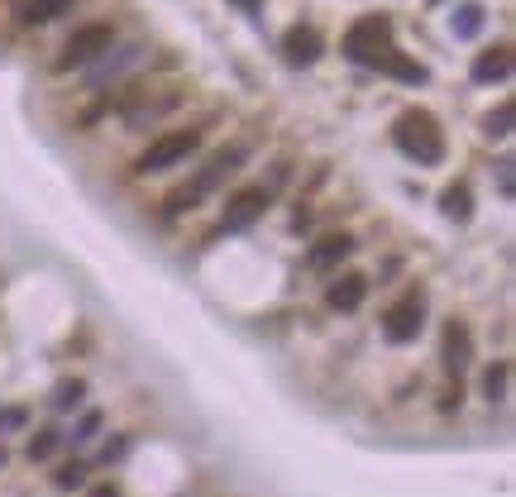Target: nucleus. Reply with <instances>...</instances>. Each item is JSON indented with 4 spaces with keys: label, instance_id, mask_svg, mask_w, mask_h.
I'll list each match as a JSON object with an SVG mask.
<instances>
[{
    "label": "nucleus",
    "instance_id": "4be33fe9",
    "mask_svg": "<svg viewBox=\"0 0 516 497\" xmlns=\"http://www.w3.org/2000/svg\"><path fill=\"white\" fill-rule=\"evenodd\" d=\"M48 483H53V493H82L86 488V459H63V464L48 474Z\"/></svg>",
    "mask_w": 516,
    "mask_h": 497
},
{
    "label": "nucleus",
    "instance_id": "0eeeda50",
    "mask_svg": "<svg viewBox=\"0 0 516 497\" xmlns=\"http://www.w3.org/2000/svg\"><path fill=\"white\" fill-rule=\"evenodd\" d=\"M268 206H273V192L263 187V182H244L235 192L225 196V211L215 220V235H239V230H249L258 220L268 216Z\"/></svg>",
    "mask_w": 516,
    "mask_h": 497
},
{
    "label": "nucleus",
    "instance_id": "f3484780",
    "mask_svg": "<svg viewBox=\"0 0 516 497\" xmlns=\"http://www.w3.org/2000/svg\"><path fill=\"white\" fill-rule=\"evenodd\" d=\"M507 388H512V359L483 364V373H478V397L497 407V402H507Z\"/></svg>",
    "mask_w": 516,
    "mask_h": 497
},
{
    "label": "nucleus",
    "instance_id": "aec40b11",
    "mask_svg": "<svg viewBox=\"0 0 516 497\" xmlns=\"http://www.w3.org/2000/svg\"><path fill=\"white\" fill-rule=\"evenodd\" d=\"M512 120H516V106L512 101H497V106L478 120V134H483L488 144H507V139H512Z\"/></svg>",
    "mask_w": 516,
    "mask_h": 497
},
{
    "label": "nucleus",
    "instance_id": "9d476101",
    "mask_svg": "<svg viewBox=\"0 0 516 497\" xmlns=\"http://www.w3.org/2000/svg\"><path fill=\"white\" fill-rule=\"evenodd\" d=\"M473 354H478V345H473L469 321L450 316V321L440 325V364H445V373H469Z\"/></svg>",
    "mask_w": 516,
    "mask_h": 497
},
{
    "label": "nucleus",
    "instance_id": "7c9ffc66",
    "mask_svg": "<svg viewBox=\"0 0 516 497\" xmlns=\"http://www.w3.org/2000/svg\"><path fill=\"white\" fill-rule=\"evenodd\" d=\"M426 5H445V0H426Z\"/></svg>",
    "mask_w": 516,
    "mask_h": 497
},
{
    "label": "nucleus",
    "instance_id": "5701e85b",
    "mask_svg": "<svg viewBox=\"0 0 516 497\" xmlns=\"http://www.w3.org/2000/svg\"><path fill=\"white\" fill-rule=\"evenodd\" d=\"M483 20H488V10H483L478 0H469V5H459L450 15V34L454 39H473V34L483 29Z\"/></svg>",
    "mask_w": 516,
    "mask_h": 497
},
{
    "label": "nucleus",
    "instance_id": "a211bd4d",
    "mask_svg": "<svg viewBox=\"0 0 516 497\" xmlns=\"http://www.w3.org/2000/svg\"><path fill=\"white\" fill-rule=\"evenodd\" d=\"M82 407H86V378H77V373L58 378V383H53V392H48V411L72 416V411H82Z\"/></svg>",
    "mask_w": 516,
    "mask_h": 497
},
{
    "label": "nucleus",
    "instance_id": "f257e3e1",
    "mask_svg": "<svg viewBox=\"0 0 516 497\" xmlns=\"http://www.w3.org/2000/svg\"><path fill=\"white\" fill-rule=\"evenodd\" d=\"M249 153H254V144H249V139H235V144L215 149L211 158H206V163H201V168L182 182V187H172V192L163 196V206H158V211H163V220L192 216L206 196H215L225 182H230V177L239 173V168H244V163H249Z\"/></svg>",
    "mask_w": 516,
    "mask_h": 497
},
{
    "label": "nucleus",
    "instance_id": "f8f14e48",
    "mask_svg": "<svg viewBox=\"0 0 516 497\" xmlns=\"http://www.w3.org/2000/svg\"><path fill=\"white\" fill-rule=\"evenodd\" d=\"M373 72H383V77H392L397 87H426V82H430V67L421 63V58H411V53H402L397 44L383 48V53L373 58Z\"/></svg>",
    "mask_w": 516,
    "mask_h": 497
},
{
    "label": "nucleus",
    "instance_id": "412c9836",
    "mask_svg": "<svg viewBox=\"0 0 516 497\" xmlns=\"http://www.w3.org/2000/svg\"><path fill=\"white\" fill-rule=\"evenodd\" d=\"M58 450H63V431H58V426H39V431L24 440V459H29V464H48Z\"/></svg>",
    "mask_w": 516,
    "mask_h": 497
},
{
    "label": "nucleus",
    "instance_id": "cd10ccee",
    "mask_svg": "<svg viewBox=\"0 0 516 497\" xmlns=\"http://www.w3.org/2000/svg\"><path fill=\"white\" fill-rule=\"evenodd\" d=\"M86 497H125V493H120V488H115V483H110V478H106V483H96V488H86Z\"/></svg>",
    "mask_w": 516,
    "mask_h": 497
},
{
    "label": "nucleus",
    "instance_id": "6e6552de",
    "mask_svg": "<svg viewBox=\"0 0 516 497\" xmlns=\"http://www.w3.org/2000/svg\"><path fill=\"white\" fill-rule=\"evenodd\" d=\"M354 254H359V239L349 235V230H330V235H321L316 244H311V254H306V273L330 278V273H335V268H344Z\"/></svg>",
    "mask_w": 516,
    "mask_h": 497
},
{
    "label": "nucleus",
    "instance_id": "20e7f679",
    "mask_svg": "<svg viewBox=\"0 0 516 497\" xmlns=\"http://www.w3.org/2000/svg\"><path fill=\"white\" fill-rule=\"evenodd\" d=\"M115 39H120V24H115V20H86V24H77V29L63 39L58 58H53V77H67V72H86V67H96L110 48H115Z\"/></svg>",
    "mask_w": 516,
    "mask_h": 497
},
{
    "label": "nucleus",
    "instance_id": "ddd939ff",
    "mask_svg": "<svg viewBox=\"0 0 516 497\" xmlns=\"http://www.w3.org/2000/svg\"><path fill=\"white\" fill-rule=\"evenodd\" d=\"M473 87H497L512 77V44H493V48H478V58L469 63Z\"/></svg>",
    "mask_w": 516,
    "mask_h": 497
},
{
    "label": "nucleus",
    "instance_id": "c85d7f7f",
    "mask_svg": "<svg viewBox=\"0 0 516 497\" xmlns=\"http://www.w3.org/2000/svg\"><path fill=\"white\" fill-rule=\"evenodd\" d=\"M230 5H239V10H258L263 0H230Z\"/></svg>",
    "mask_w": 516,
    "mask_h": 497
},
{
    "label": "nucleus",
    "instance_id": "bb28decb",
    "mask_svg": "<svg viewBox=\"0 0 516 497\" xmlns=\"http://www.w3.org/2000/svg\"><path fill=\"white\" fill-rule=\"evenodd\" d=\"M497 192H502V201H512V153L497 158Z\"/></svg>",
    "mask_w": 516,
    "mask_h": 497
},
{
    "label": "nucleus",
    "instance_id": "b1692460",
    "mask_svg": "<svg viewBox=\"0 0 516 497\" xmlns=\"http://www.w3.org/2000/svg\"><path fill=\"white\" fill-rule=\"evenodd\" d=\"M435 407L445 411V416L464 407V373H445V388H440V397H435Z\"/></svg>",
    "mask_w": 516,
    "mask_h": 497
},
{
    "label": "nucleus",
    "instance_id": "2eb2a0df",
    "mask_svg": "<svg viewBox=\"0 0 516 497\" xmlns=\"http://www.w3.org/2000/svg\"><path fill=\"white\" fill-rule=\"evenodd\" d=\"M67 10H72V0H15L10 20L20 24V29H43V24L63 20Z\"/></svg>",
    "mask_w": 516,
    "mask_h": 497
},
{
    "label": "nucleus",
    "instance_id": "6ab92c4d",
    "mask_svg": "<svg viewBox=\"0 0 516 497\" xmlns=\"http://www.w3.org/2000/svg\"><path fill=\"white\" fill-rule=\"evenodd\" d=\"M72 416H77V421H72V431L63 435L67 450H82V445H91V440H101V431H106V411L82 407V411H72Z\"/></svg>",
    "mask_w": 516,
    "mask_h": 497
},
{
    "label": "nucleus",
    "instance_id": "1a4fd4ad",
    "mask_svg": "<svg viewBox=\"0 0 516 497\" xmlns=\"http://www.w3.org/2000/svg\"><path fill=\"white\" fill-rule=\"evenodd\" d=\"M364 302H368V273H359V268H335V273L325 278V306H330V311L354 316Z\"/></svg>",
    "mask_w": 516,
    "mask_h": 497
},
{
    "label": "nucleus",
    "instance_id": "9b49d317",
    "mask_svg": "<svg viewBox=\"0 0 516 497\" xmlns=\"http://www.w3.org/2000/svg\"><path fill=\"white\" fill-rule=\"evenodd\" d=\"M282 58H287V67H316L325 58V34L311 20L292 24L282 34Z\"/></svg>",
    "mask_w": 516,
    "mask_h": 497
},
{
    "label": "nucleus",
    "instance_id": "423d86ee",
    "mask_svg": "<svg viewBox=\"0 0 516 497\" xmlns=\"http://www.w3.org/2000/svg\"><path fill=\"white\" fill-rule=\"evenodd\" d=\"M383 48H392V15H383V10L378 15H359L340 39L344 63H354V67H373V58Z\"/></svg>",
    "mask_w": 516,
    "mask_h": 497
},
{
    "label": "nucleus",
    "instance_id": "dca6fc26",
    "mask_svg": "<svg viewBox=\"0 0 516 497\" xmlns=\"http://www.w3.org/2000/svg\"><path fill=\"white\" fill-rule=\"evenodd\" d=\"M435 211L445 220H454V225H469L473 220V187H469V177H454L445 192L435 196Z\"/></svg>",
    "mask_w": 516,
    "mask_h": 497
},
{
    "label": "nucleus",
    "instance_id": "f03ea898",
    "mask_svg": "<svg viewBox=\"0 0 516 497\" xmlns=\"http://www.w3.org/2000/svg\"><path fill=\"white\" fill-rule=\"evenodd\" d=\"M392 144L407 153L416 168H440V163H445V153H450L440 120H435L426 106H407L397 120H392Z\"/></svg>",
    "mask_w": 516,
    "mask_h": 497
},
{
    "label": "nucleus",
    "instance_id": "393cba45",
    "mask_svg": "<svg viewBox=\"0 0 516 497\" xmlns=\"http://www.w3.org/2000/svg\"><path fill=\"white\" fill-rule=\"evenodd\" d=\"M125 454H129V435H106L101 450H96V464L115 469V464H125Z\"/></svg>",
    "mask_w": 516,
    "mask_h": 497
},
{
    "label": "nucleus",
    "instance_id": "7ed1b4c3",
    "mask_svg": "<svg viewBox=\"0 0 516 497\" xmlns=\"http://www.w3.org/2000/svg\"><path fill=\"white\" fill-rule=\"evenodd\" d=\"M201 144H206V130H201V125H172V130L153 134L149 149L129 163V173H134V177L172 173V168H182L187 158H196V153H201Z\"/></svg>",
    "mask_w": 516,
    "mask_h": 497
},
{
    "label": "nucleus",
    "instance_id": "c756f323",
    "mask_svg": "<svg viewBox=\"0 0 516 497\" xmlns=\"http://www.w3.org/2000/svg\"><path fill=\"white\" fill-rule=\"evenodd\" d=\"M5 464H10V450H5V445H0V469H5Z\"/></svg>",
    "mask_w": 516,
    "mask_h": 497
},
{
    "label": "nucleus",
    "instance_id": "a878e982",
    "mask_svg": "<svg viewBox=\"0 0 516 497\" xmlns=\"http://www.w3.org/2000/svg\"><path fill=\"white\" fill-rule=\"evenodd\" d=\"M29 426V407L24 402H10V407H0V435H15Z\"/></svg>",
    "mask_w": 516,
    "mask_h": 497
},
{
    "label": "nucleus",
    "instance_id": "39448f33",
    "mask_svg": "<svg viewBox=\"0 0 516 497\" xmlns=\"http://www.w3.org/2000/svg\"><path fill=\"white\" fill-rule=\"evenodd\" d=\"M426 311H430V292L421 282H407L397 302H387L383 311V340L387 345H416L426 335Z\"/></svg>",
    "mask_w": 516,
    "mask_h": 497
},
{
    "label": "nucleus",
    "instance_id": "4468645a",
    "mask_svg": "<svg viewBox=\"0 0 516 497\" xmlns=\"http://www.w3.org/2000/svg\"><path fill=\"white\" fill-rule=\"evenodd\" d=\"M182 91H158V101H149V96H139L134 106L125 110V125L129 130H144V125H158V120H168L172 110H182Z\"/></svg>",
    "mask_w": 516,
    "mask_h": 497
}]
</instances>
